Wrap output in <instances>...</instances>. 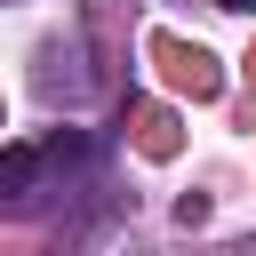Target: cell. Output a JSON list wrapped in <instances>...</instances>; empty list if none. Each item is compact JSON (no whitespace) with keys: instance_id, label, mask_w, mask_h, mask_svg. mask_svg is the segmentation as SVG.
I'll list each match as a JSON object with an SVG mask.
<instances>
[{"instance_id":"1","label":"cell","mask_w":256,"mask_h":256,"mask_svg":"<svg viewBox=\"0 0 256 256\" xmlns=\"http://www.w3.org/2000/svg\"><path fill=\"white\" fill-rule=\"evenodd\" d=\"M40 184H48V152H40V144H8V152H0V200L24 208Z\"/></svg>"},{"instance_id":"2","label":"cell","mask_w":256,"mask_h":256,"mask_svg":"<svg viewBox=\"0 0 256 256\" xmlns=\"http://www.w3.org/2000/svg\"><path fill=\"white\" fill-rule=\"evenodd\" d=\"M160 56L176 64V80H192V96H208V88H216V72H208V56H200V48H160Z\"/></svg>"},{"instance_id":"3","label":"cell","mask_w":256,"mask_h":256,"mask_svg":"<svg viewBox=\"0 0 256 256\" xmlns=\"http://www.w3.org/2000/svg\"><path fill=\"white\" fill-rule=\"evenodd\" d=\"M224 8H240V16H248V8H256V0H224Z\"/></svg>"}]
</instances>
